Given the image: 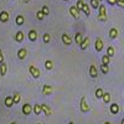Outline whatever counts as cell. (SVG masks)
Instances as JSON below:
<instances>
[{
	"instance_id": "cell-1",
	"label": "cell",
	"mask_w": 124,
	"mask_h": 124,
	"mask_svg": "<svg viewBox=\"0 0 124 124\" xmlns=\"http://www.w3.org/2000/svg\"><path fill=\"white\" fill-rule=\"evenodd\" d=\"M98 10H99L98 20H99V21H106V20H107V9H106V6L104 5H99Z\"/></svg>"
},
{
	"instance_id": "cell-2",
	"label": "cell",
	"mask_w": 124,
	"mask_h": 124,
	"mask_svg": "<svg viewBox=\"0 0 124 124\" xmlns=\"http://www.w3.org/2000/svg\"><path fill=\"white\" fill-rule=\"evenodd\" d=\"M29 71H30V75L32 76L34 78H39V77L41 76V73H40V70H39L37 67H35L34 65H31V66L29 67Z\"/></svg>"
},
{
	"instance_id": "cell-3",
	"label": "cell",
	"mask_w": 124,
	"mask_h": 124,
	"mask_svg": "<svg viewBox=\"0 0 124 124\" xmlns=\"http://www.w3.org/2000/svg\"><path fill=\"white\" fill-rule=\"evenodd\" d=\"M81 112L87 113L89 112V106L87 104V101H86V96H83L81 98Z\"/></svg>"
},
{
	"instance_id": "cell-4",
	"label": "cell",
	"mask_w": 124,
	"mask_h": 124,
	"mask_svg": "<svg viewBox=\"0 0 124 124\" xmlns=\"http://www.w3.org/2000/svg\"><path fill=\"white\" fill-rule=\"evenodd\" d=\"M94 47H96V51L97 52H101L104 47V42H103V40L101 37H97L96 39V42H94Z\"/></svg>"
},
{
	"instance_id": "cell-5",
	"label": "cell",
	"mask_w": 124,
	"mask_h": 124,
	"mask_svg": "<svg viewBox=\"0 0 124 124\" xmlns=\"http://www.w3.org/2000/svg\"><path fill=\"white\" fill-rule=\"evenodd\" d=\"M88 46H89V37H83L82 42L79 44L81 50H82V51H85V50H87V48H88Z\"/></svg>"
},
{
	"instance_id": "cell-6",
	"label": "cell",
	"mask_w": 124,
	"mask_h": 124,
	"mask_svg": "<svg viewBox=\"0 0 124 124\" xmlns=\"http://www.w3.org/2000/svg\"><path fill=\"white\" fill-rule=\"evenodd\" d=\"M31 112H32V107H31V104H29V103H25V104L23 106V113L25 116H30Z\"/></svg>"
},
{
	"instance_id": "cell-7",
	"label": "cell",
	"mask_w": 124,
	"mask_h": 124,
	"mask_svg": "<svg viewBox=\"0 0 124 124\" xmlns=\"http://www.w3.org/2000/svg\"><path fill=\"white\" fill-rule=\"evenodd\" d=\"M52 91H54V87H52V86H50V85H45L44 88H42V93H44L45 96L52 94Z\"/></svg>"
},
{
	"instance_id": "cell-8",
	"label": "cell",
	"mask_w": 124,
	"mask_h": 124,
	"mask_svg": "<svg viewBox=\"0 0 124 124\" xmlns=\"http://www.w3.org/2000/svg\"><path fill=\"white\" fill-rule=\"evenodd\" d=\"M89 76L92 78H97L98 77V71H97V68H96L94 65H91L89 66Z\"/></svg>"
},
{
	"instance_id": "cell-9",
	"label": "cell",
	"mask_w": 124,
	"mask_h": 124,
	"mask_svg": "<svg viewBox=\"0 0 124 124\" xmlns=\"http://www.w3.org/2000/svg\"><path fill=\"white\" fill-rule=\"evenodd\" d=\"M9 19H10V15H9L8 11H5V10H4V11L0 13V21H1V23H8Z\"/></svg>"
},
{
	"instance_id": "cell-10",
	"label": "cell",
	"mask_w": 124,
	"mask_h": 124,
	"mask_svg": "<svg viewBox=\"0 0 124 124\" xmlns=\"http://www.w3.org/2000/svg\"><path fill=\"white\" fill-rule=\"evenodd\" d=\"M61 40H62V42H63L66 46H70V45L72 44V39H71V37H70L67 34H63V35H62Z\"/></svg>"
},
{
	"instance_id": "cell-11",
	"label": "cell",
	"mask_w": 124,
	"mask_h": 124,
	"mask_svg": "<svg viewBox=\"0 0 124 124\" xmlns=\"http://www.w3.org/2000/svg\"><path fill=\"white\" fill-rule=\"evenodd\" d=\"M40 106H41V112H44L46 116H51V114H52V110H51V108L47 104H40Z\"/></svg>"
},
{
	"instance_id": "cell-12",
	"label": "cell",
	"mask_w": 124,
	"mask_h": 124,
	"mask_svg": "<svg viewBox=\"0 0 124 124\" xmlns=\"http://www.w3.org/2000/svg\"><path fill=\"white\" fill-rule=\"evenodd\" d=\"M26 56H27V51H26V48H20V50L17 51V57H19L20 60H25Z\"/></svg>"
},
{
	"instance_id": "cell-13",
	"label": "cell",
	"mask_w": 124,
	"mask_h": 124,
	"mask_svg": "<svg viewBox=\"0 0 124 124\" xmlns=\"http://www.w3.org/2000/svg\"><path fill=\"white\" fill-rule=\"evenodd\" d=\"M70 14H71L72 16H73L76 20H78V19H79V16H81V15H79V13L77 11V9H76L75 6H71V8H70Z\"/></svg>"
},
{
	"instance_id": "cell-14",
	"label": "cell",
	"mask_w": 124,
	"mask_h": 124,
	"mask_svg": "<svg viewBox=\"0 0 124 124\" xmlns=\"http://www.w3.org/2000/svg\"><path fill=\"white\" fill-rule=\"evenodd\" d=\"M118 35H119L118 29L112 27V29L109 30V37H110V39H117V37H118Z\"/></svg>"
},
{
	"instance_id": "cell-15",
	"label": "cell",
	"mask_w": 124,
	"mask_h": 124,
	"mask_svg": "<svg viewBox=\"0 0 124 124\" xmlns=\"http://www.w3.org/2000/svg\"><path fill=\"white\" fill-rule=\"evenodd\" d=\"M27 35H29V40H30V41H36V39H37V32H36V30H34V29L30 30Z\"/></svg>"
},
{
	"instance_id": "cell-16",
	"label": "cell",
	"mask_w": 124,
	"mask_h": 124,
	"mask_svg": "<svg viewBox=\"0 0 124 124\" xmlns=\"http://www.w3.org/2000/svg\"><path fill=\"white\" fill-rule=\"evenodd\" d=\"M6 72H8V66L5 62H3V63H0V76L4 77L6 75Z\"/></svg>"
},
{
	"instance_id": "cell-17",
	"label": "cell",
	"mask_w": 124,
	"mask_h": 124,
	"mask_svg": "<svg viewBox=\"0 0 124 124\" xmlns=\"http://www.w3.org/2000/svg\"><path fill=\"white\" fill-rule=\"evenodd\" d=\"M24 37H25V34L23 32V31H17L16 35H15V41L16 42H21V41L24 40Z\"/></svg>"
},
{
	"instance_id": "cell-18",
	"label": "cell",
	"mask_w": 124,
	"mask_h": 124,
	"mask_svg": "<svg viewBox=\"0 0 124 124\" xmlns=\"http://www.w3.org/2000/svg\"><path fill=\"white\" fill-rule=\"evenodd\" d=\"M109 110H110L112 114H118V113H119V106L117 104V103H114V104H110Z\"/></svg>"
},
{
	"instance_id": "cell-19",
	"label": "cell",
	"mask_w": 124,
	"mask_h": 124,
	"mask_svg": "<svg viewBox=\"0 0 124 124\" xmlns=\"http://www.w3.org/2000/svg\"><path fill=\"white\" fill-rule=\"evenodd\" d=\"M15 23H16V25H19V26L24 25V23H25V17H24L23 15H17L16 19H15Z\"/></svg>"
},
{
	"instance_id": "cell-20",
	"label": "cell",
	"mask_w": 124,
	"mask_h": 124,
	"mask_svg": "<svg viewBox=\"0 0 124 124\" xmlns=\"http://www.w3.org/2000/svg\"><path fill=\"white\" fill-rule=\"evenodd\" d=\"M5 106H6L8 108H11V107L14 106V102H13L11 96H8V97L5 98Z\"/></svg>"
},
{
	"instance_id": "cell-21",
	"label": "cell",
	"mask_w": 124,
	"mask_h": 124,
	"mask_svg": "<svg viewBox=\"0 0 124 124\" xmlns=\"http://www.w3.org/2000/svg\"><path fill=\"white\" fill-rule=\"evenodd\" d=\"M82 40H83V35H82V32H77V34L75 35V42L79 45V44L82 42Z\"/></svg>"
},
{
	"instance_id": "cell-22",
	"label": "cell",
	"mask_w": 124,
	"mask_h": 124,
	"mask_svg": "<svg viewBox=\"0 0 124 124\" xmlns=\"http://www.w3.org/2000/svg\"><path fill=\"white\" fill-rule=\"evenodd\" d=\"M114 52H116V51H114V47H113V46H109V47L107 48V56H108L109 58L114 56Z\"/></svg>"
},
{
	"instance_id": "cell-23",
	"label": "cell",
	"mask_w": 124,
	"mask_h": 124,
	"mask_svg": "<svg viewBox=\"0 0 124 124\" xmlns=\"http://www.w3.org/2000/svg\"><path fill=\"white\" fill-rule=\"evenodd\" d=\"M45 68L46 70H52L54 68V62L51 60H46L45 61Z\"/></svg>"
},
{
	"instance_id": "cell-24",
	"label": "cell",
	"mask_w": 124,
	"mask_h": 124,
	"mask_svg": "<svg viewBox=\"0 0 124 124\" xmlns=\"http://www.w3.org/2000/svg\"><path fill=\"white\" fill-rule=\"evenodd\" d=\"M82 11H83L87 16H89L91 14V10H89V5H87L86 3H83V8H82Z\"/></svg>"
},
{
	"instance_id": "cell-25",
	"label": "cell",
	"mask_w": 124,
	"mask_h": 124,
	"mask_svg": "<svg viewBox=\"0 0 124 124\" xmlns=\"http://www.w3.org/2000/svg\"><path fill=\"white\" fill-rule=\"evenodd\" d=\"M83 0H78V1H77V4L75 5V8L77 9V11L79 13V11H82V8H83Z\"/></svg>"
},
{
	"instance_id": "cell-26",
	"label": "cell",
	"mask_w": 124,
	"mask_h": 124,
	"mask_svg": "<svg viewBox=\"0 0 124 124\" xmlns=\"http://www.w3.org/2000/svg\"><path fill=\"white\" fill-rule=\"evenodd\" d=\"M102 99H103V102H104V103H109L110 102V94H109V93H103Z\"/></svg>"
},
{
	"instance_id": "cell-27",
	"label": "cell",
	"mask_w": 124,
	"mask_h": 124,
	"mask_svg": "<svg viewBox=\"0 0 124 124\" xmlns=\"http://www.w3.org/2000/svg\"><path fill=\"white\" fill-rule=\"evenodd\" d=\"M13 98V102H14V104H17V103L20 102V99H21V97H20L19 93H15V94L11 97Z\"/></svg>"
},
{
	"instance_id": "cell-28",
	"label": "cell",
	"mask_w": 124,
	"mask_h": 124,
	"mask_svg": "<svg viewBox=\"0 0 124 124\" xmlns=\"http://www.w3.org/2000/svg\"><path fill=\"white\" fill-rule=\"evenodd\" d=\"M32 110L35 112V114H41V106L40 104H35V107H32Z\"/></svg>"
},
{
	"instance_id": "cell-29",
	"label": "cell",
	"mask_w": 124,
	"mask_h": 124,
	"mask_svg": "<svg viewBox=\"0 0 124 124\" xmlns=\"http://www.w3.org/2000/svg\"><path fill=\"white\" fill-rule=\"evenodd\" d=\"M109 61H110V58L107 56V55H104V56H103L102 57V65H109Z\"/></svg>"
},
{
	"instance_id": "cell-30",
	"label": "cell",
	"mask_w": 124,
	"mask_h": 124,
	"mask_svg": "<svg viewBox=\"0 0 124 124\" xmlns=\"http://www.w3.org/2000/svg\"><path fill=\"white\" fill-rule=\"evenodd\" d=\"M99 1H98V0H91V6L93 8V9H98L99 8Z\"/></svg>"
},
{
	"instance_id": "cell-31",
	"label": "cell",
	"mask_w": 124,
	"mask_h": 124,
	"mask_svg": "<svg viewBox=\"0 0 124 124\" xmlns=\"http://www.w3.org/2000/svg\"><path fill=\"white\" fill-rule=\"evenodd\" d=\"M101 71H102V73L107 75L108 72H109V67H108L107 65H101Z\"/></svg>"
},
{
	"instance_id": "cell-32",
	"label": "cell",
	"mask_w": 124,
	"mask_h": 124,
	"mask_svg": "<svg viewBox=\"0 0 124 124\" xmlns=\"http://www.w3.org/2000/svg\"><path fill=\"white\" fill-rule=\"evenodd\" d=\"M103 93H104V92H103V89H102V88H97V89H96V93H94V94H96V97H97V98H102Z\"/></svg>"
},
{
	"instance_id": "cell-33",
	"label": "cell",
	"mask_w": 124,
	"mask_h": 124,
	"mask_svg": "<svg viewBox=\"0 0 124 124\" xmlns=\"http://www.w3.org/2000/svg\"><path fill=\"white\" fill-rule=\"evenodd\" d=\"M42 41L45 44H48L50 41H51V36H50V34H45L44 36H42Z\"/></svg>"
},
{
	"instance_id": "cell-34",
	"label": "cell",
	"mask_w": 124,
	"mask_h": 124,
	"mask_svg": "<svg viewBox=\"0 0 124 124\" xmlns=\"http://www.w3.org/2000/svg\"><path fill=\"white\" fill-rule=\"evenodd\" d=\"M41 13H42V14L46 16V15H48V14H50V9H48L46 5H44V6H42V9H41Z\"/></svg>"
},
{
	"instance_id": "cell-35",
	"label": "cell",
	"mask_w": 124,
	"mask_h": 124,
	"mask_svg": "<svg viewBox=\"0 0 124 124\" xmlns=\"http://www.w3.org/2000/svg\"><path fill=\"white\" fill-rule=\"evenodd\" d=\"M36 17H37V20H40V21H41V20H44V19H45V15L41 13V10H39V11L36 13Z\"/></svg>"
},
{
	"instance_id": "cell-36",
	"label": "cell",
	"mask_w": 124,
	"mask_h": 124,
	"mask_svg": "<svg viewBox=\"0 0 124 124\" xmlns=\"http://www.w3.org/2000/svg\"><path fill=\"white\" fill-rule=\"evenodd\" d=\"M119 8H124V0H117V3H116Z\"/></svg>"
},
{
	"instance_id": "cell-37",
	"label": "cell",
	"mask_w": 124,
	"mask_h": 124,
	"mask_svg": "<svg viewBox=\"0 0 124 124\" xmlns=\"http://www.w3.org/2000/svg\"><path fill=\"white\" fill-rule=\"evenodd\" d=\"M3 62H5L4 61V54H3L1 48H0V63H3Z\"/></svg>"
},
{
	"instance_id": "cell-38",
	"label": "cell",
	"mask_w": 124,
	"mask_h": 124,
	"mask_svg": "<svg viewBox=\"0 0 124 124\" xmlns=\"http://www.w3.org/2000/svg\"><path fill=\"white\" fill-rule=\"evenodd\" d=\"M108 3H109L110 5H116V3H117V0H108Z\"/></svg>"
},
{
	"instance_id": "cell-39",
	"label": "cell",
	"mask_w": 124,
	"mask_h": 124,
	"mask_svg": "<svg viewBox=\"0 0 124 124\" xmlns=\"http://www.w3.org/2000/svg\"><path fill=\"white\" fill-rule=\"evenodd\" d=\"M10 124H17L16 122H11V123H10Z\"/></svg>"
},
{
	"instance_id": "cell-40",
	"label": "cell",
	"mask_w": 124,
	"mask_h": 124,
	"mask_svg": "<svg viewBox=\"0 0 124 124\" xmlns=\"http://www.w3.org/2000/svg\"><path fill=\"white\" fill-rule=\"evenodd\" d=\"M30 1V0H24V3H29Z\"/></svg>"
},
{
	"instance_id": "cell-41",
	"label": "cell",
	"mask_w": 124,
	"mask_h": 124,
	"mask_svg": "<svg viewBox=\"0 0 124 124\" xmlns=\"http://www.w3.org/2000/svg\"><path fill=\"white\" fill-rule=\"evenodd\" d=\"M104 124H110V122H106V123H104Z\"/></svg>"
},
{
	"instance_id": "cell-42",
	"label": "cell",
	"mask_w": 124,
	"mask_h": 124,
	"mask_svg": "<svg viewBox=\"0 0 124 124\" xmlns=\"http://www.w3.org/2000/svg\"><path fill=\"white\" fill-rule=\"evenodd\" d=\"M68 124H75V123H73V122H70V123H68Z\"/></svg>"
},
{
	"instance_id": "cell-43",
	"label": "cell",
	"mask_w": 124,
	"mask_h": 124,
	"mask_svg": "<svg viewBox=\"0 0 124 124\" xmlns=\"http://www.w3.org/2000/svg\"><path fill=\"white\" fill-rule=\"evenodd\" d=\"M63 1H68V0H63Z\"/></svg>"
},
{
	"instance_id": "cell-44",
	"label": "cell",
	"mask_w": 124,
	"mask_h": 124,
	"mask_svg": "<svg viewBox=\"0 0 124 124\" xmlns=\"http://www.w3.org/2000/svg\"><path fill=\"white\" fill-rule=\"evenodd\" d=\"M98 1H102V0H98Z\"/></svg>"
},
{
	"instance_id": "cell-45",
	"label": "cell",
	"mask_w": 124,
	"mask_h": 124,
	"mask_svg": "<svg viewBox=\"0 0 124 124\" xmlns=\"http://www.w3.org/2000/svg\"><path fill=\"white\" fill-rule=\"evenodd\" d=\"M37 124H41V123H37Z\"/></svg>"
},
{
	"instance_id": "cell-46",
	"label": "cell",
	"mask_w": 124,
	"mask_h": 124,
	"mask_svg": "<svg viewBox=\"0 0 124 124\" xmlns=\"http://www.w3.org/2000/svg\"><path fill=\"white\" fill-rule=\"evenodd\" d=\"M11 1H14V0H11Z\"/></svg>"
}]
</instances>
